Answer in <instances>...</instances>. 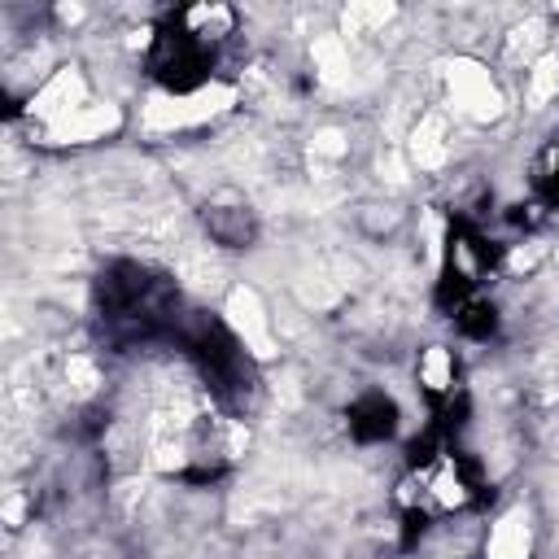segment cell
<instances>
[{"label": "cell", "mask_w": 559, "mask_h": 559, "mask_svg": "<svg viewBox=\"0 0 559 559\" xmlns=\"http://www.w3.org/2000/svg\"><path fill=\"white\" fill-rule=\"evenodd\" d=\"M232 105H236V92L228 83H206V88L184 92V97L153 92L145 101V127H153V132H180V127H197V123L228 114Z\"/></svg>", "instance_id": "obj_1"}, {"label": "cell", "mask_w": 559, "mask_h": 559, "mask_svg": "<svg viewBox=\"0 0 559 559\" xmlns=\"http://www.w3.org/2000/svg\"><path fill=\"white\" fill-rule=\"evenodd\" d=\"M446 83H450V97H455L459 114H468L472 123H494V118H503L507 101L481 62H472V57H450Z\"/></svg>", "instance_id": "obj_2"}, {"label": "cell", "mask_w": 559, "mask_h": 559, "mask_svg": "<svg viewBox=\"0 0 559 559\" xmlns=\"http://www.w3.org/2000/svg\"><path fill=\"white\" fill-rule=\"evenodd\" d=\"M223 319H228V328L245 341V350L254 354V359L267 363V359H276L280 354L276 337H271V324H267V306H263V297L249 289V284H236V289L228 293V302H223Z\"/></svg>", "instance_id": "obj_3"}, {"label": "cell", "mask_w": 559, "mask_h": 559, "mask_svg": "<svg viewBox=\"0 0 559 559\" xmlns=\"http://www.w3.org/2000/svg\"><path fill=\"white\" fill-rule=\"evenodd\" d=\"M123 127V110L110 101H88L83 110L57 118L53 127H44L49 145H88V140H105Z\"/></svg>", "instance_id": "obj_4"}, {"label": "cell", "mask_w": 559, "mask_h": 559, "mask_svg": "<svg viewBox=\"0 0 559 559\" xmlns=\"http://www.w3.org/2000/svg\"><path fill=\"white\" fill-rule=\"evenodd\" d=\"M83 105H88V83H83V75L75 66H66V70H57V75L44 83L40 92H35L31 105H27V114L40 118L44 127H53L57 118L75 114V110H83Z\"/></svg>", "instance_id": "obj_5"}, {"label": "cell", "mask_w": 559, "mask_h": 559, "mask_svg": "<svg viewBox=\"0 0 559 559\" xmlns=\"http://www.w3.org/2000/svg\"><path fill=\"white\" fill-rule=\"evenodd\" d=\"M529 551H533V529H529V516L516 507L494 525L485 555L490 559H529Z\"/></svg>", "instance_id": "obj_6"}, {"label": "cell", "mask_w": 559, "mask_h": 559, "mask_svg": "<svg viewBox=\"0 0 559 559\" xmlns=\"http://www.w3.org/2000/svg\"><path fill=\"white\" fill-rule=\"evenodd\" d=\"M411 162L420 166V171H437V166H446L450 158V140H446V118L428 114L420 118V127L411 132Z\"/></svg>", "instance_id": "obj_7"}, {"label": "cell", "mask_w": 559, "mask_h": 559, "mask_svg": "<svg viewBox=\"0 0 559 559\" xmlns=\"http://www.w3.org/2000/svg\"><path fill=\"white\" fill-rule=\"evenodd\" d=\"M311 57H315V70L328 88H346L350 83V44L346 35H319L311 44Z\"/></svg>", "instance_id": "obj_8"}, {"label": "cell", "mask_w": 559, "mask_h": 559, "mask_svg": "<svg viewBox=\"0 0 559 559\" xmlns=\"http://www.w3.org/2000/svg\"><path fill=\"white\" fill-rule=\"evenodd\" d=\"M551 97H559V53H542L529 70V110H542Z\"/></svg>", "instance_id": "obj_9"}, {"label": "cell", "mask_w": 559, "mask_h": 559, "mask_svg": "<svg viewBox=\"0 0 559 559\" xmlns=\"http://www.w3.org/2000/svg\"><path fill=\"white\" fill-rule=\"evenodd\" d=\"M398 9L389 5V0H380V5H350L346 14H341V35H363V31H376L385 27L389 18H394Z\"/></svg>", "instance_id": "obj_10"}, {"label": "cell", "mask_w": 559, "mask_h": 559, "mask_svg": "<svg viewBox=\"0 0 559 559\" xmlns=\"http://www.w3.org/2000/svg\"><path fill=\"white\" fill-rule=\"evenodd\" d=\"M546 44V22L542 18H525L516 31L507 35V53L511 57H525V62H538Z\"/></svg>", "instance_id": "obj_11"}, {"label": "cell", "mask_w": 559, "mask_h": 559, "mask_svg": "<svg viewBox=\"0 0 559 559\" xmlns=\"http://www.w3.org/2000/svg\"><path fill=\"white\" fill-rule=\"evenodd\" d=\"M66 385H70V394H75V398H92V394H97V385H101L97 363H92L88 354H75V359L66 363Z\"/></svg>", "instance_id": "obj_12"}, {"label": "cell", "mask_w": 559, "mask_h": 559, "mask_svg": "<svg viewBox=\"0 0 559 559\" xmlns=\"http://www.w3.org/2000/svg\"><path fill=\"white\" fill-rule=\"evenodd\" d=\"M350 153V140L341 127H324V132H315L311 140V162H337V158H346Z\"/></svg>", "instance_id": "obj_13"}, {"label": "cell", "mask_w": 559, "mask_h": 559, "mask_svg": "<svg viewBox=\"0 0 559 559\" xmlns=\"http://www.w3.org/2000/svg\"><path fill=\"white\" fill-rule=\"evenodd\" d=\"M450 372H455V363H450V350L442 346H433L424 354V363H420V380L428 389H446L450 385Z\"/></svg>", "instance_id": "obj_14"}, {"label": "cell", "mask_w": 559, "mask_h": 559, "mask_svg": "<svg viewBox=\"0 0 559 559\" xmlns=\"http://www.w3.org/2000/svg\"><path fill=\"white\" fill-rule=\"evenodd\" d=\"M433 490H437V498H442L446 507H459L463 503V485H459V477L450 468H442V477L433 481Z\"/></svg>", "instance_id": "obj_15"}, {"label": "cell", "mask_w": 559, "mask_h": 559, "mask_svg": "<svg viewBox=\"0 0 559 559\" xmlns=\"http://www.w3.org/2000/svg\"><path fill=\"white\" fill-rule=\"evenodd\" d=\"M533 263H538V245H520V249H511V258H507V267L516 271V276L520 271H529Z\"/></svg>", "instance_id": "obj_16"}, {"label": "cell", "mask_w": 559, "mask_h": 559, "mask_svg": "<svg viewBox=\"0 0 559 559\" xmlns=\"http://www.w3.org/2000/svg\"><path fill=\"white\" fill-rule=\"evenodd\" d=\"M442 263V223H428V267Z\"/></svg>", "instance_id": "obj_17"}, {"label": "cell", "mask_w": 559, "mask_h": 559, "mask_svg": "<svg viewBox=\"0 0 559 559\" xmlns=\"http://www.w3.org/2000/svg\"><path fill=\"white\" fill-rule=\"evenodd\" d=\"M57 18H62L66 27H75V22H83V5H57Z\"/></svg>", "instance_id": "obj_18"}, {"label": "cell", "mask_w": 559, "mask_h": 559, "mask_svg": "<svg viewBox=\"0 0 559 559\" xmlns=\"http://www.w3.org/2000/svg\"><path fill=\"white\" fill-rule=\"evenodd\" d=\"M22 511H27V507H22V498H9V503H5V520H9V525H22Z\"/></svg>", "instance_id": "obj_19"}, {"label": "cell", "mask_w": 559, "mask_h": 559, "mask_svg": "<svg viewBox=\"0 0 559 559\" xmlns=\"http://www.w3.org/2000/svg\"><path fill=\"white\" fill-rule=\"evenodd\" d=\"M149 27H140V31H132V35H127V44H132V49H145V44H149Z\"/></svg>", "instance_id": "obj_20"}, {"label": "cell", "mask_w": 559, "mask_h": 559, "mask_svg": "<svg viewBox=\"0 0 559 559\" xmlns=\"http://www.w3.org/2000/svg\"><path fill=\"white\" fill-rule=\"evenodd\" d=\"M555 263H559V245H555Z\"/></svg>", "instance_id": "obj_21"}]
</instances>
